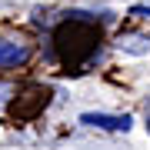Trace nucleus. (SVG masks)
<instances>
[{
	"mask_svg": "<svg viewBox=\"0 0 150 150\" xmlns=\"http://www.w3.org/2000/svg\"><path fill=\"white\" fill-rule=\"evenodd\" d=\"M47 100H50V90H43V87H30V90H23V93L10 103V113L20 117V120H33L43 107H47Z\"/></svg>",
	"mask_w": 150,
	"mask_h": 150,
	"instance_id": "1",
	"label": "nucleus"
},
{
	"mask_svg": "<svg viewBox=\"0 0 150 150\" xmlns=\"http://www.w3.org/2000/svg\"><path fill=\"white\" fill-rule=\"evenodd\" d=\"M80 123H87V127H97V130H123L127 134L130 130V117L127 113H83Z\"/></svg>",
	"mask_w": 150,
	"mask_h": 150,
	"instance_id": "2",
	"label": "nucleus"
},
{
	"mask_svg": "<svg viewBox=\"0 0 150 150\" xmlns=\"http://www.w3.org/2000/svg\"><path fill=\"white\" fill-rule=\"evenodd\" d=\"M27 57H30V50L23 43L0 40V67H20V64H27Z\"/></svg>",
	"mask_w": 150,
	"mask_h": 150,
	"instance_id": "3",
	"label": "nucleus"
},
{
	"mask_svg": "<svg viewBox=\"0 0 150 150\" xmlns=\"http://www.w3.org/2000/svg\"><path fill=\"white\" fill-rule=\"evenodd\" d=\"M130 17H150V7H130Z\"/></svg>",
	"mask_w": 150,
	"mask_h": 150,
	"instance_id": "4",
	"label": "nucleus"
},
{
	"mask_svg": "<svg viewBox=\"0 0 150 150\" xmlns=\"http://www.w3.org/2000/svg\"><path fill=\"white\" fill-rule=\"evenodd\" d=\"M7 93H10V90H7V87H0V103H4V97H7Z\"/></svg>",
	"mask_w": 150,
	"mask_h": 150,
	"instance_id": "5",
	"label": "nucleus"
},
{
	"mask_svg": "<svg viewBox=\"0 0 150 150\" xmlns=\"http://www.w3.org/2000/svg\"><path fill=\"white\" fill-rule=\"evenodd\" d=\"M147 130H150V117H147Z\"/></svg>",
	"mask_w": 150,
	"mask_h": 150,
	"instance_id": "6",
	"label": "nucleus"
}]
</instances>
